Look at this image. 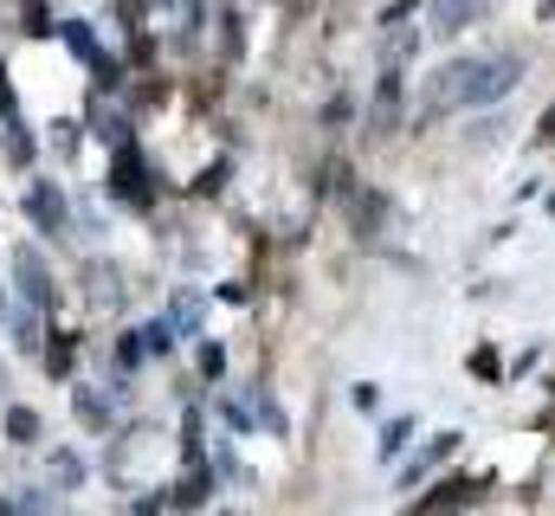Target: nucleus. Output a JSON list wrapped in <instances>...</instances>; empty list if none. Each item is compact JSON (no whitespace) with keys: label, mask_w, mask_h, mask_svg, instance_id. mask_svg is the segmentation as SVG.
Wrapping results in <instances>:
<instances>
[{"label":"nucleus","mask_w":555,"mask_h":516,"mask_svg":"<svg viewBox=\"0 0 555 516\" xmlns=\"http://www.w3.org/2000/svg\"><path fill=\"white\" fill-rule=\"evenodd\" d=\"M485 7L491 0H426V20H433V33H465L472 20H485Z\"/></svg>","instance_id":"obj_3"},{"label":"nucleus","mask_w":555,"mask_h":516,"mask_svg":"<svg viewBox=\"0 0 555 516\" xmlns=\"http://www.w3.org/2000/svg\"><path fill=\"white\" fill-rule=\"evenodd\" d=\"M26 214H33L39 233H65V194H59L52 181H39V188L26 194Z\"/></svg>","instance_id":"obj_4"},{"label":"nucleus","mask_w":555,"mask_h":516,"mask_svg":"<svg viewBox=\"0 0 555 516\" xmlns=\"http://www.w3.org/2000/svg\"><path fill=\"white\" fill-rule=\"evenodd\" d=\"M52 485H65V491L85 485V459L78 452H52Z\"/></svg>","instance_id":"obj_5"},{"label":"nucleus","mask_w":555,"mask_h":516,"mask_svg":"<svg viewBox=\"0 0 555 516\" xmlns=\"http://www.w3.org/2000/svg\"><path fill=\"white\" fill-rule=\"evenodd\" d=\"M0 516H20V504H13V498H7V504H0Z\"/></svg>","instance_id":"obj_10"},{"label":"nucleus","mask_w":555,"mask_h":516,"mask_svg":"<svg viewBox=\"0 0 555 516\" xmlns=\"http://www.w3.org/2000/svg\"><path fill=\"white\" fill-rule=\"evenodd\" d=\"M13 278H20V297H26L33 310H46V304H52V278H46V265H39L33 246H20V253H13Z\"/></svg>","instance_id":"obj_2"},{"label":"nucleus","mask_w":555,"mask_h":516,"mask_svg":"<svg viewBox=\"0 0 555 516\" xmlns=\"http://www.w3.org/2000/svg\"><path fill=\"white\" fill-rule=\"evenodd\" d=\"M7 433H13V439L26 446V439H39V420H33L26 407H13V413H7Z\"/></svg>","instance_id":"obj_7"},{"label":"nucleus","mask_w":555,"mask_h":516,"mask_svg":"<svg viewBox=\"0 0 555 516\" xmlns=\"http://www.w3.org/2000/svg\"><path fill=\"white\" fill-rule=\"evenodd\" d=\"M65 39H72V52H78V59H98V39H91V26H65Z\"/></svg>","instance_id":"obj_9"},{"label":"nucleus","mask_w":555,"mask_h":516,"mask_svg":"<svg viewBox=\"0 0 555 516\" xmlns=\"http://www.w3.org/2000/svg\"><path fill=\"white\" fill-rule=\"evenodd\" d=\"M517 78H524V59H517V52L452 59V65H439V72H433L426 104H433V111H485V104H498Z\"/></svg>","instance_id":"obj_1"},{"label":"nucleus","mask_w":555,"mask_h":516,"mask_svg":"<svg viewBox=\"0 0 555 516\" xmlns=\"http://www.w3.org/2000/svg\"><path fill=\"white\" fill-rule=\"evenodd\" d=\"M0 387H7V375H0Z\"/></svg>","instance_id":"obj_11"},{"label":"nucleus","mask_w":555,"mask_h":516,"mask_svg":"<svg viewBox=\"0 0 555 516\" xmlns=\"http://www.w3.org/2000/svg\"><path fill=\"white\" fill-rule=\"evenodd\" d=\"M78 420H85V426H98V433L111 426V413H104V400H98V394H78Z\"/></svg>","instance_id":"obj_6"},{"label":"nucleus","mask_w":555,"mask_h":516,"mask_svg":"<svg viewBox=\"0 0 555 516\" xmlns=\"http://www.w3.org/2000/svg\"><path fill=\"white\" fill-rule=\"evenodd\" d=\"M175 330H201V297H175Z\"/></svg>","instance_id":"obj_8"}]
</instances>
